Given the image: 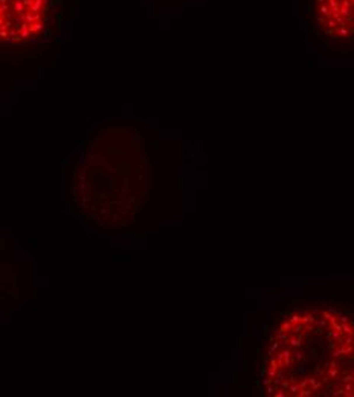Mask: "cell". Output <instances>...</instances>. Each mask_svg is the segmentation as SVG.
<instances>
[{
	"instance_id": "8d00e7d4",
	"label": "cell",
	"mask_w": 354,
	"mask_h": 397,
	"mask_svg": "<svg viewBox=\"0 0 354 397\" xmlns=\"http://www.w3.org/2000/svg\"><path fill=\"white\" fill-rule=\"evenodd\" d=\"M328 312H330V313H336V308L333 307V306H330V307H328Z\"/></svg>"
},
{
	"instance_id": "9c48e42d",
	"label": "cell",
	"mask_w": 354,
	"mask_h": 397,
	"mask_svg": "<svg viewBox=\"0 0 354 397\" xmlns=\"http://www.w3.org/2000/svg\"><path fill=\"white\" fill-rule=\"evenodd\" d=\"M340 350H342V356H351L354 353V345H342Z\"/></svg>"
},
{
	"instance_id": "6da1fadb",
	"label": "cell",
	"mask_w": 354,
	"mask_h": 397,
	"mask_svg": "<svg viewBox=\"0 0 354 397\" xmlns=\"http://www.w3.org/2000/svg\"><path fill=\"white\" fill-rule=\"evenodd\" d=\"M63 0H0V49H40L61 25Z\"/></svg>"
},
{
	"instance_id": "d6986e66",
	"label": "cell",
	"mask_w": 354,
	"mask_h": 397,
	"mask_svg": "<svg viewBox=\"0 0 354 397\" xmlns=\"http://www.w3.org/2000/svg\"><path fill=\"white\" fill-rule=\"evenodd\" d=\"M275 359H276V364H278V367H279V368H282V367H284V360H282V353H281V351L276 353Z\"/></svg>"
},
{
	"instance_id": "e575fe53",
	"label": "cell",
	"mask_w": 354,
	"mask_h": 397,
	"mask_svg": "<svg viewBox=\"0 0 354 397\" xmlns=\"http://www.w3.org/2000/svg\"><path fill=\"white\" fill-rule=\"evenodd\" d=\"M261 328H263L261 333H266V332H267V328H269V325H267V322H264V324L261 325Z\"/></svg>"
},
{
	"instance_id": "2e32d148",
	"label": "cell",
	"mask_w": 354,
	"mask_h": 397,
	"mask_svg": "<svg viewBox=\"0 0 354 397\" xmlns=\"http://www.w3.org/2000/svg\"><path fill=\"white\" fill-rule=\"evenodd\" d=\"M316 325H319V327H324V328H330V322H328V321H325L324 318H318V319H316Z\"/></svg>"
},
{
	"instance_id": "4316f807",
	"label": "cell",
	"mask_w": 354,
	"mask_h": 397,
	"mask_svg": "<svg viewBox=\"0 0 354 397\" xmlns=\"http://www.w3.org/2000/svg\"><path fill=\"white\" fill-rule=\"evenodd\" d=\"M311 315H315V316H316V318H319V316H320V315H322V312H320V308H318V307H315V308H313V310H311Z\"/></svg>"
},
{
	"instance_id": "3957f363",
	"label": "cell",
	"mask_w": 354,
	"mask_h": 397,
	"mask_svg": "<svg viewBox=\"0 0 354 397\" xmlns=\"http://www.w3.org/2000/svg\"><path fill=\"white\" fill-rule=\"evenodd\" d=\"M289 338H290V336H289V332H281V330H279V332L275 334V339H276L281 345H287V342H289Z\"/></svg>"
},
{
	"instance_id": "d6a6232c",
	"label": "cell",
	"mask_w": 354,
	"mask_h": 397,
	"mask_svg": "<svg viewBox=\"0 0 354 397\" xmlns=\"http://www.w3.org/2000/svg\"><path fill=\"white\" fill-rule=\"evenodd\" d=\"M322 396H324V397H331V393H330V388H327V389H324V391H322Z\"/></svg>"
},
{
	"instance_id": "484cf974",
	"label": "cell",
	"mask_w": 354,
	"mask_h": 397,
	"mask_svg": "<svg viewBox=\"0 0 354 397\" xmlns=\"http://www.w3.org/2000/svg\"><path fill=\"white\" fill-rule=\"evenodd\" d=\"M290 383H292L290 380H285V379H284V380H282V383H281V388L287 391V389H289V386H290Z\"/></svg>"
},
{
	"instance_id": "4dcf8cb0",
	"label": "cell",
	"mask_w": 354,
	"mask_h": 397,
	"mask_svg": "<svg viewBox=\"0 0 354 397\" xmlns=\"http://www.w3.org/2000/svg\"><path fill=\"white\" fill-rule=\"evenodd\" d=\"M272 316H273V312H272V310H270V312H266V313H264V321H269Z\"/></svg>"
},
{
	"instance_id": "1f68e13d",
	"label": "cell",
	"mask_w": 354,
	"mask_h": 397,
	"mask_svg": "<svg viewBox=\"0 0 354 397\" xmlns=\"http://www.w3.org/2000/svg\"><path fill=\"white\" fill-rule=\"evenodd\" d=\"M304 330L305 332H311V330H315V328H313V324H304Z\"/></svg>"
},
{
	"instance_id": "7a4b0ae2",
	"label": "cell",
	"mask_w": 354,
	"mask_h": 397,
	"mask_svg": "<svg viewBox=\"0 0 354 397\" xmlns=\"http://www.w3.org/2000/svg\"><path fill=\"white\" fill-rule=\"evenodd\" d=\"M307 371H308V360H307L305 358L302 359V360H299L298 362V365L293 368V374H296V376H305L307 374Z\"/></svg>"
},
{
	"instance_id": "8fae6325",
	"label": "cell",
	"mask_w": 354,
	"mask_h": 397,
	"mask_svg": "<svg viewBox=\"0 0 354 397\" xmlns=\"http://www.w3.org/2000/svg\"><path fill=\"white\" fill-rule=\"evenodd\" d=\"M342 344L343 345H354V334H343Z\"/></svg>"
},
{
	"instance_id": "ffe728a7",
	"label": "cell",
	"mask_w": 354,
	"mask_h": 397,
	"mask_svg": "<svg viewBox=\"0 0 354 397\" xmlns=\"http://www.w3.org/2000/svg\"><path fill=\"white\" fill-rule=\"evenodd\" d=\"M290 394H296L298 391H299V386L296 385V383H290V386H289V389H287Z\"/></svg>"
},
{
	"instance_id": "ac0fdd59",
	"label": "cell",
	"mask_w": 354,
	"mask_h": 397,
	"mask_svg": "<svg viewBox=\"0 0 354 397\" xmlns=\"http://www.w3.org/2000/svg\"><path fill=\"white\" fill-rule=\"evenodd\" d=\"M275 391H276V386L273 385V383H270V385H267V386H266V394H267V396L275 394Z\"/></svg>"
},
{
	"instance_id": "8992f818",
	"label": "cell",
	"mask_w": 354,
	"mask_h": 397,
	"mask_svg": "<svg viewBox=\"0 0 354 397\" xmlns=\"http://www.w3.org/2000/svg\"><path fill=\"white\" fill-rule=\"evenodd\" d=\"M322 318H324L325 321H328L330 324H333V322H336V321H337V316H336L334 313H330L328 310L322 312Z\"/></svg>"
},
{
	"instance_id": "836d02e7",
	"label": "cell",
	"mask_w": 354,
	"mask_h": 397,
	"mask_svg": "<svg viewBox=\"0 0 354 397\" xmlns=\"http://www.w3.org/2000/svg\"><path fill=\"white\" fill-rule=\"evenodd\" d=\"M289 316H290L289 313H285V312H282V313H281V319H282V321H285V319H289Z\"/></svg>"
},
{
	"instance_id": "603a6c76",
	"label": "cell",
	"mask_w": 354,
	"mask_h": 397,
	"mask_svg": "<svg viewBox=\"0 0 354 397\" xmlns=\"http://www.w3.org/2000/svg\"><path fill=\"white\" fill-rule=\"evenodd\" d=\"M261 379H263V380H261V383H263V386H264V388H266L267 385H270V383H272V379L269 377V376H264V377H261Z\"/></svg>"
},
{
	"instance_id": "f546056e",
	"label": "cell",
	"mask_w": 354,
	"mask_h": 397,
	"mask_svg": "<svg viewBox=\"0 0 354 397\" xmlns=\"http://www.w3.org/2000/svg\"><path fill=\"white\" fill-rule=\"evenodd\" d=\"M324 336H325V341H327V342H330V341H333V336H331V332H330V330H328V332H327V333H325Z\"/></svg>"
},
{
	"instance_id": "5b68a950",
	"label": "cell",
	"mask_w": 354,
	"mask_h": 397,
	"mask_svg": "<svg viewBox=\"0 0 354 397\" xmlns=\"http://www.w3.org/2000/svg\"><path fill=\"white\" fill-rule=\"evenodd\" d=\"M281 353H282L284 367H289V365H290V362H292V351H290L289 348H284V350H281Z\"/></svg>"
},
{
	"instance_id": "74e56055",
	"label": "cell",
	"mask_w": 354,
	"mask_h": 397,
	"mask_svg": "<svg viewBox=\"0 0 354 397\" xmlns=\"http://www.w3.org/2000/svg\"><path fill=\"white\" fill-rule=\"evenodd\" d=\"M324 367H325V368H330V360H325V362H324Z\"/></svg>"
},
{
	"instance_id": "d590c367",
	"label": "cell",
	"mask_w": 354,
	"mask_h": 397,
	"mask_svg": "<svg viewBox=\"0 0 354 397\" xmlns=\"http://www.w3.org/2000/svg\"><path fill=\"white\" fill-rule=\"evenodd\" d=\"M330 368H337V364H336V360H334V359L330 360Z\"/></svg>"
},
{
	"instance_id": "44dd1931",
	"label": "cell",
	"mask_w": 354,
	"mask_h": 397,
	"mask_svg": "<svg viewBox=\"0 0 354 397\" xmlns=\"http://www.w3.org/2000/svg\"><path fill=\"white\" fill-rule=\"evenodd\" d=\"M315 333H316V336H324V334H325V328H324V327H319V325H316V328H315Z\"/></svg>"
},
{
	"instance_id": "52a82bcc",
	"label": "cell",
	"mask_w": 354,
	"mask_h": 397,
	"mask_svg": "<svg viewBox=\"0 0 354 397\" xmlns=\"http://www.w3.org/2000/svg\"><path fill=\"white\" fill-rule=\"evenodd\" d=\"M279 345H281V344H279L278 341H273L270 348H269V351H267V356H269V358H273V356H275V351L279 348Z\"/></svg>"
},
{
	"instance_id": "ba28073f",
	"label": "cell",
	"mask_w": 354,
	"mask_h": 397,
	"mask_svg": "<svg viewBox=\"0 0 354 397\" xmlns=\"http://www.w3.org/2000/svg\"><path fill=\"white\" fill-rule=\"evenodd\" d=\"M287 345H290L292 348H299L302 345V342L299 338H289V342H287Z\"/></svg>"
},
{
	"instance_id": "d4e9b609",
	"label": "cell",
	"mask_w": 354,
	"mask_h": 397,
	"mask_svg": "<svg viewBox=\"0 0 354 397\" xmlns=\"http://www.w3.org/2000/svg\"><path fill=\"white\" fill-rule=\"evenodd\" d=\"M339 321H340V324H345V322H350L351 319H350V316L348 315H342V316H339Z\"/></svg>"
},
{
	"instance_id": "e0dca14e",
	"label": "cell",
	"mask_w": 354,
	"mask_h": 397,
	"mask_svg": "<svg viewBox=\"0 0 354 397\" xmlns=\"http://www.w3.org/2000/svg\"><path fill=\"white\" fill-rule=\"evenodd\" d=\"M331 358H333V359H337V358H342V350H340V347H334V348H333V353H331Z\"/></svg>"
},
{
	"instance_id": "5bb4252c",
	"label": "cell",
	"mask_w": 354,
	"mask_h": 397,
	"mask_svg": "<svg viewBox=\"0 0 354 397\" xmlns=\"http://www.w3.org/2000/svg\"><path fill=\"white\" fill-rule=\"evenodd\" d=\"M327 376H328L330 379H336L337 376H339V370H337V368H328V371H327Z\"/></svg>"
},
{
	"instance_id": "9a60e30c",
	"label": "cell",
	"mask_w": 354,
	"mask_h": 397,
	"mask_svg": "<svg viewBox=\"0 0 354 397\" xmlns=\"http://www.w3.org/2000/svg\"><path fill=\"white\" fill-rule=\"evenodd\" d=\"M302 330H304V324H301V322H299V324H295V325H292V330H290V332H293L295 334H299V333H301Z\"/></svg>"
},
{
	"instance_id": "83f0119b",
	"label": "cell",
	"mask_w": 354,
	"mask_h": 397,
	"mask_svg": "<svg viewBox=\"0 0 354 397\" xmlns=\"http://www.w3.org/2000/svg\"><path fill=\"white\" fill-rule=\"evenodd\" d=\"M304 354H305V353H302V351H298V353L295 354V359H296L298 362H299V360H302V359L305 358V356H304Z\"/></svg>"
},
{
	"instance_id": "277c9868",
	"label": "cell",
	"mask_w": 354,
	"mask_h": 397,
	"mask_svg": "<svg viewBox=\"0 0 354 397\" xmlns=\"http://www.w3.org/2000/svg\"><path fill=\"white\" fill-rule=\"evenodd\" d=\"M308 386L313 389V393H315V391H318V389L322 388V382L316 380V377H308Z\"/></svg>"
},
{
	"instance_id": "30bf717a",
	"label": "cell",
	"mask_w": 354,
	"mask_h": 397,
	"mask_svg": "<svg viewBox=\"0 0 354 397\" xmlns=\"http://www.w3.org/2000/svg\"><path fill=\"white\" fill-rule=\"evenodd\" d=\"M289 321L292 322V325H295V324H299L301 322V315L296 313V312H293L290 316H289Z\"/></svg>"
},
{
	"instance_id": "f1b7e54d",
	"label": "cell",
	"mask_w": 354,
	"mask_h": 397,
	"mask_svg": "<svg viewBox=\"0 0 354 397\" xmlns=\"http://www.w3.org/2000/svg\"><path fill=\"white\" fill-rule=\"evenodd\" d=\"M331 396H343V388H337L336 391H333Z\"/></svg>"
},
{
	"instance_id": "7402d4cb",
	"label": "cell",
	"mask_w": 354,
	"mask_h": 397,
	"mask_svg": "<svg viewBox=\"0 0 354 397\" xmlns=\"http://www.w3.org/2000/svg\"><path fill=\"white\" fill-rule=\"evenodd\" d=\"M275 396H276V397H285V396H287V391H285V389H282V388H276Z\"/></svg>"
},
{
	"instance_id": "7c38bea8",
	"label": "cell",
	"mask_w": 354,
	"mask_h": 397,
	"mask_svg": "<svg viewBox=\"0 0 354 397\" xmlns=\"http://www.w3.org/2000/svg\"><path fill=\"white\" fill-rule=\"evenodd\" d=\"M279 330H281V332H290V330H292V322H290L289 319L282 321V322H281V327H279Z\"/></svg>"
},
{
	"instance_id": "4fadbf2b",
	"label": "cell",
	"mask_w": 354,
	"mask_h": 397,
	"mask_svg": "<svg viewBox=\"0 0 354 397\" xmlns=\"http://www.w3.org/2000/svg\"><path fill=\"white\" fill-rule=\"evenodd\" d=\"M313 394V389L310 388H302V389H299V391L296 393V396H299V397H307V396H311Z\"/></svg>"
},
{
	"instance_id": "cb8c5ba5",
	"label": "cell",
	"mask_w": 354,
	"mask_h": 397,
	"mask_svg": "<svg viewBox=\"0 0 354 397\" xmlns=\"http://www.w3.org/2000/svg\"><path fill=\"white\" fill-rule=\"evenodd\" d=\"M298 386H299V389H302V388H308V379H302L301 382L298 383Z\"/></svg>"
}]
</instances>
